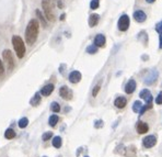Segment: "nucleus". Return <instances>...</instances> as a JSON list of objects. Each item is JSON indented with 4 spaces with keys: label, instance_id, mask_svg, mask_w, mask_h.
<instances>
[{
    "label": "nucleus",
    "instance_id": "f257e3e1",
    "mask_svg": "<svg viewBox=\"0 0 162 157\" xmlns=\"http://www.w3.org/2000/svg\"><path fill=\"white\" fill-rule=\"evenodd\" d=\"M38 29H40L38 21L36 19H32L27 24V29H25V41L29 45L34 44L35 41L37 40Z\"/></svg>",
    "mask_w": 162,
    "mask_h": 157
},
{
    "label": "nucleus",
    "instance_id": "f03ea898",
    "mask_svg": "<svg viewBox=\"0 0 162 157\" xmlns=\"http://www.w3.org/2000/svg\"><path fill=\"white\" fill-rule=\"evenodd\" d=\"M12 45L17 53V56L19 58H23V56L25 54V44L22 39L18 35H13L12 36Z\"/></svg>",
    "mask_w": 162,
    "mask_h": 157
},
{
    "label": "nucleus",
    "instance_id": "7ed1b4c3",
    "mask_svg": "<svg viewBox=\"0 0 162 157\" xmlns=\"http://www.w3.org/2000/svg\"><path fill=\"white\" fill-rule=\"evenodd\" d=\"M42 8L44 10L45 17L48 21L54 22L55 21V13L53 10V5L50 2V0H42Z\"/></svg>",
    "mask_w": 162,
    "mask_h": 157
},
{
    "label": "nucleus",
    "instance_id": "20e7f679",
    "mask_svg": "<svg viewBox=\"0 0 162 157\" xmlns=\"http://www.w3.org/2000/svg\"><path fill=\"white\" fill-rule=\"evenodd\" d=\"M2 57H3L6 63H7V65H8L9 70H12V69L14 68V65H15L13 55H12V52H11L10 49H5V51L2 52Z\"/></svg>",
    "mask_w": 162,
    "mask_h": 157
},
{
    "label": "nucleus",
    "instance_id": "39448f33",
    "mask_svg": "<svg viewBox=\"0 0 162 157\" xmlns=\"http://www.w3.org/2000/svg\"><path fill=\"white\" fill-rule=\"evenodd\" d=\"M118 29L121 30V31L125 32L128 30V27H129V17L127 15V14H123L119 20H118Z\"/></svg>",
    "mask_w": 162,
    "mask_h": 157
},
{
    "label": "nucleus",
    "instance_id": "423d86ee",
    "mask_svg": "<svg viewBox=\"0 0 162 157\" xmlns=\"http://www.w3.org/2000/svg\"><path fill=\"white\" fill-rule=\"evenodd\" d=\"M156 144H157V139H156V136H153V135H148V136H146V137L142 139V145H144L146 148L153 147Z\"/></svg>",
    "mask_w": 162,
    "mask_h": 157
},
{
    "label": "nucleus",
    "instance_id": "0eeeda50",
    "mask_svg": "<svg viewBox=\"0 0 162 157\" xmlns=\"http://www.w3.org/2000/svg\"><path fill=\"white\" fill-rule=\"evenodd\" d=\"M158 76H159V73L157 70H151L145 78V84L148 86L152 85L153 82L158 79Z\"/></svg>",
    "mask_w": 162,
    "mask_h": 157
},
{
    "label": "nucleus",
    "instance_id": "6e6552de",
    "mask_svg": "<svg viewBox=\"0 0 162 157\" xmlns=\"http://www.w3.org/2000/svg\"><path fill=\"white\" fill-rule=\"evenodd\" d=\"M59 94H60V97L64 100H70V99H72V91L68 88L67 86H63L59 89Z\"/></svg>",
    "mask_w": 162,
    "mask_h": 157
},
{
    "label": "nucleus",
    "instance_id": "1a4fd4ad",
    "mask_svg": "<svg viewBox=\"0 0 162 157\" xmlns=\"http://www.w3.org/2000/svg\"><path fill=\"white\" fill-rule=\"evenodd\" d=\"M139 97L141 99H144L147 103H152V96H151V92L148 89L141 90L139 94Z\"/></svg>",
    "mask_w": 162,
    "mask_h": 157
},
{
    "label": "nucleus",
    "instance_id": "9d476101",
    "mask_svg": "<svg viewBox=\"0 0 162 157\" xmlns=\"http://www.w3.org/2000/svg\"><path fill=\"white\" fill-rule=\"evenodd\" d=\"M80 80H81L80 72L73 70V72L70 73V75H69V81H70L71 84H77V82H79Z\"/></svg>",
    "mask_w": 162,
    "mask_h": 157
},
{
    "label": "nucleus",
    "instance_id": "9b49d317",
    "mask_svg": "<svg viewBox=\"0 0 162 157\" xmlns=\"http://www.w3.org/2000/svg\"><path fill=\"white\" fill-rule=\"evenodd\" d=\"M127 103V99L125 97H123V96H119V97H117L115 99V101H114V106L118 109H123L125 106H126Z\"/></svg>",
    "mask_w": 162,
    "mask_h": 157
},
{
    "label": "nucleus",
    "instance_id": "f8f14e48",
    "mask_svg": "<svg viewBox=\"0 0 162 157\" xmlns=\"http://www.w3.org/2000/svg\"><path fill=\"white\" fill-rule=\"evenodd\" d=\"M53 91H54V85L53 84H48V85L44 86L40 89V94L44 96V97H48Z\"/></svg>",
    "mask_w": 162,
    "mask_h": 157
},
{
    "label": "nucleus",
    "instance_id": "ddd939ff",
    "mask_svg": "<svg viewBox=\"0 0 162 157\" xmlns=\"http://www.w3.org/2000/svg\"><path fill=\"white\" fill-rule=\"evenodd\" d=\"M134 19H135V21L141 23V22H144V21H146L147 15H146V13H145L144 11L138 10V11H135V12H134Z\"/></svg>",
    "mask_w": 162,
    "mask_h": 157
},
{
    "label": "nucleus",
    "instance_id": "4468645a",
    "mask_svg": "<svg viewBox=\"0 0 162 157\" xmlns=\"http://www.w3.org/2000/svg\"><path fill=\"white\" fill-rule=\"evenodd\" d=\"M136 86H137L136 85V81L134 80V79H131V80L126 84V86H125V92L128 94H133L136 89Z\"/></svg>",
    "mask_w": 162,
    "mask_h": 157
},
{
    "label": "nucleus",
    "instance_id": "2eb2a0df",
    "mask_svg": "<svg viewBox=\"0 0 162 157\" xmlns=\"http://www.w3.org/2000/svg\"><path fill=\"white\" fill-rule=\"evenodd\" d=\"M105 42H106V39L103 34H98L95 36L94 39V45H96L98 47H103L105 45Z\"/></svg>",
    "mask_w": 162,
    "mask_h": 157
},
{
    "label": "nucleus",
    "instance_id": "dca6fc26",
    "mask_svg": "<svg viewBox=\"0 0 162 157\" xmlns=\"http://www.w3.org/2000/svg\"><path fill=\"white\" fill-rule=\"evenodd\" d=\"M149 130V126L147 123H145L142 121H139L137 123V131H138V133L139 134H145V133H147Z\"/></svg>",
    "mask_w": 162,
    "mask_h": 157
},
{
    "label": "nucleus",
    "instance_id": "f3484780",
    "mask_svg": "<svg viewBox=\"0 0 162 157\" xmlns=\"http://www.w3.org/2000/svg\"><path fill=\"white\" fill-rule=\"evenodd\" d=\"M99 14H91L90 18H89V25H90L91 27H95L96 24H98V22H99Z\"/></svg>",
    "mask_w": 162,
    "mask_h": 157
},
{
    "label": "nucleus",
    "instance_id": "a211bd4d",
    "mask_svg": "<svg viewBox=\"0 0 162 157\" xmlns=\"http://www.w3.org/2000/svg\"><path fill=\"white\" fill-rule=\"evenodd\" d=\"M40 102V92H37V94H34V97L31 99L30 103H31L32 106H34V107H35V106H38Z\"/></svg>",
    "mask_w": 162,
    "mask_h": 157
},
{
    "label": "nucleus",
    "instance_id": "6ab92c4d",
    "mask_svg": "<svg viewBox=\"0 0 162 157\" xmlns=\"http://www.w3.org/2000/svg\"><path fill=\"white\" fill-rule=\"evenodd\" d=\"M53 146L55 148H60L61 147V144H63V141H61V137L60 136H55L53 139Z\"/></svg>",
    "mask_w": 162,
    "mask_h": 157
},
{
    "label": "nucleus",
    "instance_id": "aec40b11",
    "mask_svg": "<svg viewBox=\"0 0 162 157\" xmlns=\"http://www.w3.org/2000/svg\"><path fill=\"white\" fill-rule=\"evenodd\" d=\"M15 132H14V130H12V129H8V130H6L5 132V137L7 139H12L15 137Z\"/></svg>",
    "mask_w": 162,
    "mask_h": 157
},
{
    "label": "nucleus",
    "instance_id": "412c9836",
    "mask_svg": "<svg viewBox=\"0 0 162 157\" xmlns=\"http://www.w3.org/2000/svg\"><path fill=\"white\" fill-rule=\"evenodd\" d=\"M59 121V118L58 115H56V114H53V115H50V119H48V123H50V126H55Z\"/></svg>",
    "mask_w": 162,
    "mask_h": 157
},
{
    "label": "nucleus",
    "instance_id": "4be33fe9",
    "mask_svg": "<svg viewBox=\"0 0 162 157\" xmlns=\"http://www.w3.org/2000/svg\"><path fill=\"white\" fill-rule=\"evenodd\" d=\"M127 157H135L136 155V149H135V146L134 145H131L129 146L128 148H126V154H125Z\"/></svg>",
    "mask_w": 162,
    "mask_h": 157
},
{
    "label": "nucleus",
    "instance_id": "5701e85b",
    "mask_svg": "<svg viewBox=\"0 0 162 157\" xmlns=\"http://www.w3.org/2000/svg\"><path fill=\"white\" fill-rule=\"evenodd\" d=\"M141 108H142V103H141V101H139V100L135 101L134 104H133V111H134V112H140Z\"/></svg>",
    "mask_w": 162,
    "mask_h": 157
},
{
    "label": "nucleus",
    "instance_id": "b1692460",
    "mask_svg": "<svg viewBox=\"0 0 162 157\" xmlns=\"http://www.w3.org/2000/svg\"><path fill=\"white\" fill-rule=\"evenodd\" d=\"M36 15H37V18L40 19V23H42V25H43V27H47V22H46L45 18L43 17V14L40 13V10H36Z\"/></svg>",
    "mask_w": 162,
    "mask_h": 157
},
{
    "label": "nucleus",
    "instance_id": "393cba45",
    "mask_svg": "<svg viewBox=\"0 0 162 157\" xmlns=\"http://www.w3.org/2000/svg\"><path fill=\"white\" fill-rule=\"evenodd\" d=\"M27 124H29V120H27V118H22V119H20V120H19V122H18L19 127H21V129L27 127Z\"/></svg>",
    "mask_w": 162,
    "mask_h": 157
},
{
    "label": "nucleus",
    "instance_id": "a878e982",
    "mask_svg": "<svg viewBox=\"0 0 162 157\" xmlns=\"http://www.w3.org/2000/svg\"><path fill=\"white\" fill-rule=\"evenodd\" d=\"M87 53H89V54H95V53H98V46L94 44L88 46L87 47Z\"/></svg>",
    "mask_w": 162,
    "mask_h": 157
},
{
    "label": "nucleus",
    "instance_id": "bb28decb",
    "mask_svg": "<svg viewBox=\"0 0 162 157\" xmlns=\"http://www.w3.org/2000/svg\"><path fill=\"white\" fill-rule=\"evenodd\" d=\"M50 110L53 111V112H59L60 111V106H59L58 102H53L50 104Z\"/></svg>",
    "mask_w": 162,
    "mask_h": 157
},
{
    "label": "nucleus",
    "instance_id": "cd10ccee",
    "mask_svg": "<svg viewBox=\"0 0 162 157\" xmlns=\"http://www.w3.org/2000/svg\"><path fill=\"white\" fill-rule=\"evenodd\" d=\"M100 90H101V82H99L98 85L94 86V88H93V90H92V96H93V97H96Z\"/></svg>",
    "mask_w": 162,
    "mask_h": 157
},
{
    "label": "nucleus",
    "instance_id": "c85d7f7f",
    "mask_svg": "<svg viewBox=\"0 0 162 157\" xmlns=\"http://www.w3.org/2000/svg\"><path fill=\"white\" fill-rule=\"evenodd\" d=\"M152 108V103H147L146 106H142V108H141V110H140V115H142L147 110H149V109Z\"/></svg>",
    "mask_w": 162,
    "mask_h": 157
},
{
    "label": "nucleus",
    "instance_id": "c756f323",
    "mask_svg": "<svg viewBox=\"0 0 162 157\" xmlns=\"http://www.w3.org/2000/svg\"><path fill=\"white\" fill-rule=\"evenodd\" d=\"M99 5H100V1L99 0H91L90 2V8L92 10H95L99 8Z\"/></svg>",
    "mask_w": 162,
    "mask_h": 157
},
{
    "label": "nucleus",
    "instance_id": "7c9ffc66",
    "mask_svg": "<svg viewBox=\"0 0 162 157\" xmlns=\"http://www.w3.org/2000/svg\"><path fill=\"white\" fill-rule=\"evenodd\" d=\"M116 149L117 151H115V152L119 153L121 155H125V154H126V147H125L124 145H119V146H117Z\"/></svg>",
    "mask_w": 162,
    "mask_h": 157
},
{
    "label": "nucleus",
    "instance_id": "2f4dec72",
    "mask_svg": "<svg viewBox=\"0 0 162 157\" xmlns=\"http://www.w3.org/2000/svg\"><path fill=\"white\" fill-rule=\"evenodd\" d=\"M52 137H53V133H52V132H46V133L43 134L42 139H43L44 142H46V141H48V139H52Z\"/></svg>",
    "mask_w": 162,
    "mask_h": 157
},
{
    "label": "nucleus",
    "instance_id": "473e14b6",
    "mask_svg": "<svg viewBox=\"0 0 162 157\" xmlns=\"http://www.w3.org/2000/svg\"><path fill=\"white\" fill-rule=\"evenodd\" d=\"M103 126V121L102 120H96L94 123V127L95 129H100V127H102Z\"/></svg>",
    "mask_w": 162,
    "mask_h": 157
},
{
    "label": "nucleus",
    "instance_id": "72a5a7b5",
    "mask_svg": "<svg viewBox=\"0 0 162 157\" xmlns=\"http://www.w3.org/2000/svg\"><path fill=\"white\" fill-rule=\"evenodd\" d=\"M156 103L157 104H162V92H159L158 97L156 98Z\"/></svg>",
    "mask_w": 162,
    "mask_h": 157
},
{
    "label": "nucleus",
    "instance_id": "f704fd0d",
    "mask_svg": "<svg viewBox=\"0 0 162 157\" xmlns=\"http://www.w3.org/2000/svg\"><path fill=\"white\" fill-rule=\"evenodd\" d=\"M156 31H157L158 33L162 34V21L161 22H159L157 25H156Z\"/></svg>",
    "mask_w": 162,
    "mask_h": 157
},
{
    "label": "nucleus",
    "instance_id": "c9c22d12",
    "mask_svg": "<svg viewBox=\"0 0 162 157\" xmlns=\"http://www.w3.org/2000/svg\"><path fill=\"white\" fill-rule=\"evenodd\" d=\"M3 72H5V67H3V64H2V62L0 61V76H2V75H3Z\"/></svg>",
    "mask_w": 162,
    "mask_h": 157
},
{
    "label": "nucleus",
    "instance_id": "e433bc0d",
    "mask_svg": "<svg viewBox=\"0 0 162 157\" xmlns=\"http://www.w3.org/2000/svg\"><path fill=\"white\" fill-rule=\"evenodd\" d=\"M159 47L162 49V34H160V45H159Z\"/></svg>",
    "mask_w": 162,
    "mask_h": 157
},
{
    "label": "nucleus",
    "instance_id": "4c0bfd02",
    "mask_svg": "<svg viewBox=\"0 0 162 157\" xmlns=\"http://www.w3.org/2000/svg\"><path fill=\"white\" fill-rule=\"evenodd\" d=\"M146 1H147V2H148V4H152V2H154V1H156V0H146Z\"/></svg>",
    "mask_w": 162,
    "mask_h": 157
},
{
    "label": "nucleus",
    "instance_id": "58836bf2",
    "mask_svg": "<svg viewBox=\"0 0 162 157\" xmlns=\"http://www.w3.org/2000/svg\"><path fill=\"white\" fill-rule=\"evenodd\" d=\"M64 19H65V14H63V15L60 17V20H64Z\"/></svg>",
    "mask_w": 162,
    "mask_h": 157
},
{
    "label": "nucleus",
    "instance_id": "ea45409f",
    "mask_svg": "<svg viewBox=\"0 0 162 157\" xmlns=\"http://www.w3.org/2000/svg\"><path fill=\"white\" fill-rule=\"evenodd\" d=\"M84 157H89V156H84Z\"/></svg>",
    "mask_w": 162,
    "mask_h": 157
},
{
    "label": "nucleus",
    "instance_id": "a19ab883",
    "mask_svg": "<svg viewBox=\"0 0 162 157\" xmlns=\"http://www.w3.org/2000/svg\"><path fill=\"white\" fill-rule=\"evenodd\" d=\"M44 157H46V156H44Z\"/></svg>",
    "mask_w": 162,
    "mask_h": 157
}]
</instances>
